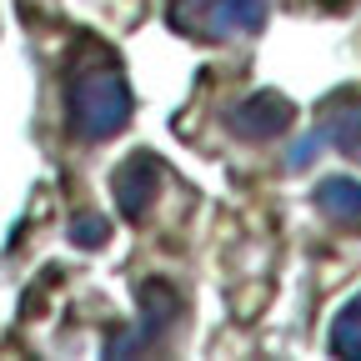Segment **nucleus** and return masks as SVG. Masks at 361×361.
Instances as JSON below:
<instances>
[{"label":"nucleus","instance_id":"f257e3e1","mask_svg":"<svg viewBox=\"0 0 361 361\" xmlns=\"http://www.w3.org/2000/svg\"><path fill=\"white\" fill-rule=\"evenodd\" d=\"M130 121V85L116 66H90L66 90V126L75 141H111Z\"/></svg>","mask_w":361,"mask_h":361},{"label":"nucleus","instance_id":"f03ea898","mask_svg":"<svg viewBox=\"0 0 361 361\" xmlns=\"http://www.w3.org/2000/svg\"><path fill=\"white\" fill-rule=\"evenodd\" d=\"M291 101L276 96V90H256V96H246L236 111H231V130L246 135V141H271V135H281L291 126Z\"/></svg>","mask_w":361,"mask_h":361},{"label":"nucleus","instance_id":"6e6552de","mask_svg":"<svg viewBox=\"0 0 361 361\" xmlns=\"http://www.w3.org/2000/svg\"><path fill=\"white\" fill-rule=\"evenodd\" d=\"M106 236H111V226H106L101 216H85V221L71 226V241H75V246H101Z\"/></svg>","mask_w":361,"mask_h":361},{"label":"nucleus","instance_id":"39448f33","mask_svg":"<svg viewBox=\"0 0 361 361\" xmlns=\"http://www.w3.org/2000/svg\"><path fill=\"white\" fill-rule=\"evenodd\" d=\"M316 206H322V216H331L336 226H346V231H361V180L326 176L322 186H316Z\"/></svg>","mask_w":361,"mask_h":361},{"label":"nucleus","instance_id":"0eeeda50","mask_svg":"<svg viewBox=\"0 0 361 361\" xmlns=\"http://www.w3.org/2000/svg\"><path fill=\"white\" fill-rule=\"evenodd\" d=\"M331 351H341V356H361V301L346 306V311L336 316V326H331Z\"/></svg>","mask_w":361,"mask_h":361},{"label":"nucleus","instance_id":"7ed1b4c3","mask_svg":"<svg viewBox=\"0 0 361 361\" xmlns=\"http://www.w3.org/2000/svg\"><path fill=\"white\" fill-rule=\"evenodd\" d=\"M156 186H161V166H156V156H130L121 171H116V206H121V216H130V221H141L146 216V206L156 201Z\"/></svg>","mask_w":361,"mask_h":361},{"label":"nucleus","instance_id":"423d86ee","mask_svg":"<svg viewBox=\"0 0 361 361\" xmlns=\"http://www.w3.org/2000/svg\"><path fill=\"white\" fill-rule=\"evenodd\" d=\"M322 135L336 146V151H346L351 161H361V101L351 96V101H336L326 116H322Z\"/></svg>","mask_w":361,"mask_h":361},{"label":"nucleus","instance_id":"20e7f679","mask_svg":"<svg viewBox=\"0 0 361 361\" xmlns=\"http://www.w3.org/2000/svg\"><path fill=\"white\" fill-rule=\"evenodd\" d=\"M201 16H211V25H206L211 40H226V35H256V30L266 25V0H211Z\"/></svg>","mask_w":361,"mask_h":361}]
</instances>
